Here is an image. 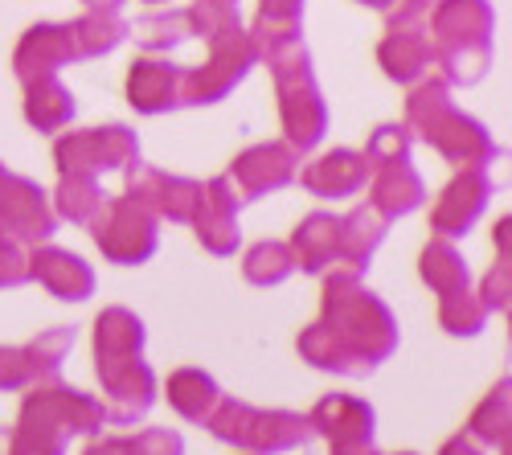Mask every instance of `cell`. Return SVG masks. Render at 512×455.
<instances>
[{"label": "cell", "instance_id": "obj_45", "mask_svg": "<svg viewBox=\"0 0 512 455\" xmlns=\"http://www.w3.org/2000/svg\"><path fill=\"white\" fill-rule=\"evenodd\" d=\"M201 5H213V9H238V0H201Z\"/></svg>", "mask_w": 512, "mask_h": 455}, {"label": "cell", "instance_id": "obj_14", "mask_svg": "<svg viewBox=\"0 0 512 455\" xmlns=\"http://www.w3.org/2000/svg\"><path fill=\"white\" fill-rule=\"evenodd\" d=\"M308 427L320 431L332 455H377L373 451V406L353 394H328L312 406Z\"/></svg>", "mask_w": 512, "mask_h": 455}, {"label": "cell", "instance_id": "obj_40", "mask_svg": "<svg viewBox=\"0 0 512 455\" xmlns=\"http://www.w3.org/2000/svg\"><path fill=\"white\" fill-rule=\"evenodd\" d=\"M21 283H29V251L0 246V287H21Z\"/></svg>", "mask_w": 512, "mask_h": 455}, {"label": "cell", "instance_id": "obj_36", "mask_svg": "<svg viewBox=\"0 0 512 455\" xmlns=\"http://www.w3.org/2000/svg\"><path fill=\"white\" fill-rule=\"evenodd\" d=\"M488 316L492 312L484 308V300L472 292V287H459V292H451V296H439V324H443V333H451V337L484 333Z\"/></svg>", "mask_w": 512, "mask_h": 455}, {"label": "cell", "instance_id": "obj_29", "mask_svg": "<svg viewBox=\"0 0 512 455\" xmlns=\"http://www.w3.org/2000/svg\"><path fill=\"white\" fill-rule=\"evenodd\" d=\"M336 222L332 214H308L291 234V255H295V267L308 271V275H324L332 263H336Z\"/></svg>", "mask_w": 512, "mask_h": 455}, {"label": "cell", "instance_id": "obj_33", "mask_svg": "<svg viewBox=\"0 0 512 455\" xmlns=\"http://www.w3.org/2000/svg\"><path fill=\"white\" fill-rule=\"evenodd\" d=\"M103 201H107V193L99 189L95 177H62L58 189H54V197H50L54 214L66 218V222H74V226H91L95 214L103 210Z\"/></svg>", "mask_w": 512, "mask_h": 455}, {"label": "cell", "instance_id": "obj_13", "mask_svg": "<svg viewBox=\"0 0 512 455\" xmlns=\"http://www.w3.org/2000/svg\"><path fill=\"white\" fill-rule=\"evenodd\" d=\"M234 17H238V9H213V5H201L197 0V5H189V9H168V13L140 17L127 37H136V46L144 54H168V50L185 46V41H193V37L205 41L213 29H222Z\"/></svg>", "mask_w": 512, "mask_h": 455}, {"label": "cell", "instance_id": "obj_8", "mask_svg": "<svg viewBox=\"0 0 512 455\" xmlns=\"http://www.w3.org/2000/svg\"><path fill=\"white\" fill-rule=\"evenodd\" d=\"M54 164L62 177H103L140 164V140L123 123H107V128H87V132H62L54 144Z\"/></svg>", "mask_w": 512, "mask_h": 455}, {"label": "cell", "instance_id": "obj_27", "mask_svg": "<svg viewBox=\"0 0 512 455\" xmlns=\"http://www.w3.org/2000/svg\"><path fill=\"white\" fill-rule=\"evenodd\" d=\"M74 115H78V103L62 87L58 74L25 82V119H29V128H37V132H62V128H70V123H74Z\"/></svg>", "mask_w": 512, "mask_h": 455}, {"label": "cell", "instance_id": "obj_10", "mask_svg": "<svg viewBox=\"0 0 512 455\" xmlns=\"http://www.w3.org/2000/svg\"><path fill=\"white\" fill-rule=\"evenodd\" d=\"M54 230L58 214L50 205V193L29 177L5 173V181H0V246L33 251V246L50 242Z\"/></svg>", "mask_w": 512, "mask_h": 455}, {"label": "cell", "instance_id": "obj_2", "mask_svg": "<svg viewBox=\"0 0 512 455\" xmlns=\"http://www.w3.org/2000/svg\"><path fill=\"white\" fill-rule=\"evenodd\" d=\"M406 128L418 132V140L431 144L455 169H488L500 156V144L488 136L480 119L463 115L451 99V87L439 74H426L410 87L406 99Z\"/></svg>", "mask_w": 512, "mask_h": 455}, {"label": "cell", "instance_id": "obj_12", "mask_svg": "<svg viewBox=\"0 0 512 455\" xmlns=\"http://www.w3.org/2000/svg\"><path fill=\"white\" fill-rule=\"evenodd\" d=\"M70 349H74V328H62V324L46 328L29 345L0 349V390H29V386L54 382Z\"/></svg>", "mask_w": 512, "mask_h": 455}, {"label": "cell", "instance_id": "obj_22", "mask_svg": "<svg viewBox=\"0 0 512 455\" xmlns=\"http://www.w3.org/2000/svg\"><path fill=\"white\" fill-rule=\"evenodd\" d=\"M308 193L316 197H328V201H340V197H357L365 185H369V160L353 148H332L316 160H308L300 173H295Z\"/></svg>", "mask_w": 512, "mask_h": 455}, {"label": "cell", "instance_id": "obj_38", "mask_svg": "<svg viewBox=\"0 0 512 455\" xmlns=\"http://www.w3.org/2000/svg\"><path fill=\"white\" fill-rule=\"evenodd\" d=\"M127 447H132V455H181L185 443L177 431H164V427H148L140 431L136 439H127Z\"/></svg>", "mask_w": 512, "mask_h": 455}, {"label": "cell", "instance_id": "obj_34", "mask_svg": "<svg viewBox=\"0 0 512 455\" xmlns=\"http://www.w3.org/2000/svg\"><path fill=\"white\" fill-rule=\"evenodd\" d=\"M242 275L254 287H279L283 279L295 275V255L287 242H254L246 259H242Z\"/></svg>", "mask_w": 512, "mask_h": 455}, {"label": "cell", "instance_id": "obj_20", "mask_svg": "<svg viewBox=\"0 0 512 455\" xmlns=\"http://www.w3.org/2000/svg\"><path fill=\"white\" fill-rule=\"evenodd\" d=\"M377 62H381V70H386V78L402 82V87L422 82L435 66V50H431V33H426V25L422 21H414V25L390 21L386 37H381V46H377Z\"/></svg>", "mask_w": 512, "mask_h": 455}, {"label": "cell", "instance_id": "obj_6", "mask_svg": "<svg viewBox=\"0 0 512 455\" xmlns=\"http://www.w3.org/2000/svg\"><path fill=\"white\" fill-rule=\"evenodd\" d=\"M209 58L201 66H185V82H181V107H209L222 103L238 82L250 74V66L259 62L254 54V41L242 29V21H226L222 29H213L209 37Z\"/></svg>", "mask_w": 512, "mask_h": 455}, {"label": "cell", "instance_id": "obj_9", "mask_svg": "<svg viewBox=\"0 0 512 455\" xmlns=\"http://www.w3.org/2000/svg\"><path fill=\"white\" fill-rule=\"evenodd\" d=\"M160 218H152L144 205L136 197H111L103 201V210L95 214L91 222V234L99 242V251L119 263V267H140L156 255V246H160Z\"/></svg>", "mask_w": 512, "mask_h": 455}, {"label": "cell", "instance_id": "obj_43", "mask_svg": "<svg viewBox=\"0 0 512 455\" xmlns=\"http://www.w3.org/2000/svg\"><path fill=\"white\" fill-rule=\"evenodd\" d=\"M87 455H132V447H127V439H103V443L87 447Z\"/></svg>", "mask_w": 512, "mask_h": 455}, {"label": "cell", "instance_id": "obj_31", "mask_svg": "<svg viewBox=\"0 0 512 455\" xmlns=\"http://www.w3.org/2000/svg\"><path fill=\"white\" fill-rule=\"evenodd\" d=\"M74 29V46H78V58H103L111 50H119L132 25L123 21V13H99V9H87L78 21H70Z\"/></svg>", "mask_w": 512, "mask_h": 455}, {"label": "cell", "instance_id": "obj_25", "mask_svg": "<svg viewBox=\"0 0 512 455\" xmlns=\"http://www.w3.org/2000/svg\"><path fill=\"white\" fill-rule=\"evenodd\" d=\"M386 230H390V222L381 218L369 201L357 205L353 214H345L336 222V263H345L349 271L369 267V259L377 255V246L386 242Z\"/></svg>", "mask_w": 512, "mask_h": 455}, {"label": "cell", "instance_id": "obj_42", "mask_svg": "<svg viewBox=\"0 0 512 455\" xmlns=\"http://www.w3.org/2000/svg\"><path fill=\"white\" fill-rule=\"evenodd\" d=\"M439 455H484V447H480L472 435H455Z\"/></svg>", "mask_w": 512, "mask_h": 455}, {"label": "cell", "instance_id": "obj_37", "mask_svg": "<svg viewBox=\"0 0 512 455\" xmlns=\"http://www.w3.org/2000/svg\"><path fill=\"white\" fill-rule=\"evenodd\" d=\"M410 144H414V132L406 123H381V128L369 136L365 144V160H369V173L381 169V164H398V160H410Z\"/></svg>", "mask_w": 512, "mask_h": 455}, {"label": "cell", "instance_id": "obj_44", "mask_svg": "<svg viewBox=\"0 0 512 455\" xmlns=\"http://www.w3.org/2000/svg\"><path fill=\"white\" fill-rule=\"evenodd\" d=\"M87 9H99V13H119L123 9V0H82Z\"/></svg>", "mask_w": 512, "mask_h": 455}, {"label": "cell", "instance_id": "obj_11", "mask_svg": "<svg viewBox=\"0 0 512 455\" xmlns=\"http://www.w3.org/2000/svg\"><path fill=\"white\" fill-rule=\"evenodd\" d=\"M295 173H300V152H295L287 140H267V144L246 148L222 177L230 181V189L246 205V201H259L267 193L287 189L295 181Z\"/></svg>", "mask_w": 512, "mask_h": 455}, {"label": "cell", "instance_id": "obj_28", "mask_svg": "<svg viewBox=\"0 0 512 455\" xmlns=\"http://www.w3.org/2000/svg\"><path fill=\"white\" fill-rule=\"evenodd\" d=\"M300 21H304V0H259V17H254L250 41H254V54L259 62L287 46V41H300Z\"/></svg>", "mask_w": 512, "mask_h": 455}, {"label": "cell", "instance_id": "obj_18", "mask_svg": "<svg viewBox=\"0 0 512 455\" xmlns=\"http://www.w3.org/2000/svg\"><path fill=\"white\" fill-rule=\"evenodd\" d=\"M78 62V46H74V29L70 21H46L25 29V37L13 50V74L21 78V87L33 78H50L62 66Z\"/></svg>", "mask_w": 512, "mask_h": 455}, {"label": "cell", "instance_id": "obj_39", "mask_svg": "<svg viewBox=\"0 0 512 455\" xmlns=\"http://www.w3.org/2000/svg\"><path fill=\"white\" fill-rule=\"evenodd\" d=\"M476 296L484 300L488 312H504V308H508V259H500V263L488 271V279H484V287H480Z\"/></svg>", "mask_w": 512, "mask_h": 455}, {"label": "cell", "instance_id": "obj_21", "mask_svg": "<svg viewBox=\"0 0 512 455\" xmlns=\"http://www.w3.org/2000/svg\"><path fill=\"white\" fill-rule=\"evenodd\" d=\"M29 279H37L54 300H66V304H82L95 296V271L78 255L58 251L50 242L29 251Z\"/></svg>", "mask_w": 512, "mask_h": 455}, {"label": "cell", "instance_id": "obj_4", "mask_svg": "<svg viewBox=\"0 0 512 455\" xmlns=\"http://www.w3.org/2000/svg\"><path fill=\"white\" fill-rule=\"evenodd\" d=\"M496 13L488 0H439L431 9V50L447 87H476L492 66Z\"/></svg>", "mask_w": 512, "mask_h": 455}, {"label": "cell", "instance_id": "obj_24", "mask_svg": "<svg viewBox=\"0 0 512 455\" xmlns=\"http://www.w3.org/2000/svg\"><path fill=\"white\" fill-rule=\"evenodd\" d=\"M422 201H426V185H422V173L414 169L410 160L381 164V169L369 173V205L386 222L414 214Z\"/></svg>", "mask_w": 512, "mask_h": 455}, {"label": "cell", "instance_id": "obj_41", "mask_svg": "<svg viewBox=\"0 0 512 455\" xmlns=\"http://www.w3.org/2000/svg\"><path fill=\"white\" fill-rule=\"evenodd\" d=\"M435 5H439V0H394V17H390V21H398V25L426 21Z\"/></svg>", "mask_w": 512, "mask_h": 455}, {"label": "cell", "instance_id": "obj_32", "mask_svg": "<svg viewBox=\"0 0 512 455\" xmlns=\"http://www.w3.org/2000/svg\"><path fill=\"white\" fill-rule=\"evenodd\" d=\"M418 271H422V283L431 287L435 296H451V292H459V287L472 283V275H467V263H463V255L455 251L451 238L426 242V251H422V259H418Z\"/></svg>", "mask_w": 512, "mask_h": 455}, {"label": "cell", "instance_id": "obj_1", "mask_svg": "<svg viewBox=\"0 0 512 455\" xmlns=\"http://www.w3.org/2000/svg\"><path fill=\"white\" fill-rule=\"evenodd\" d=\"M300 357L328 374L365 378L398 349V324L357 271L336 267L324 275V312L300 333Z\"/></svg>", "mask_w": 512, "mask_h": 455}, {"label": "cell", "instance_id": "obj_30", "mask_svg": "<svg viewBox=\"0 0 512 455\" xmlns=\"http://www.w3.org/2000/svg\"><path fill=\"white\" fill-rule=\"evenodd\" d=\"M164 394H168V406H173L177 415H181V419H189V423H205V419L213 415V406L222 402L218 382H213V378L205 374V369H193V365L177 369V374L168 378Z\"/></svg>", "mask_w": 512, "mask_h": 455}, {"label": "cell", "instance_id": "obj_15", "mask_svg": "<svg viewBox=\"0 0 512 455\" xmlns=\"http://www.w3.org/2000/svg\"><path fill=\"white\" fill-rule=\"evenodd\" d=\"M201 181L164 173V169H148V164H132L127 169V197H136L152 218H168V222H193L197 205H201Z\"/></svg>", "mask_w": 512, "mask_h": 455}, {"label": "cell", "instance_id": "obj_48", "mask_svg": "<svg viewBox=\"0 0 512 455\" xmlns=\"http://www.w3.org/2000/svg\"><path fill=\"white\" fill-rule=\"evenodd\" d=\"M148 5H168V0H148Z\"/></svg>", "mask_w": 512, "mask_h": 455}, {"label": "cell", "instance_id": "obj_46", "mask_svg": "<svg viewBox=\"0 0 512 455\" xmlns=\"http://www.w3.org/2000/svg\"><path fill=\"white\" fill-rule=\"evenodd\" d=\"M361 5H369V9H381V13H386V9H394V0H361Z\"/></svg>", "mask_w": 512, "mask_h": 455}, {"label": "cell", "instance_id": "obj_23", "mask_svg": "<svg viewBox=\"0 0 512 455\" xmlns=\"http://www.w3.org/2000/svg\"><path fill=\"white\" fill-rule=\"evenodd\" d=\"M181 82H185V66H173L160 54H148L132 66L127 74V103L140 115H164L181 107Z\"/></svg>", "mask_w": 512, "mask_h": 455}, {"label": "cell", "instance_id": "obj_16", "mask_svg": "<svg viewBox=\"0 0 512 455\" xmlns=\"http://www.w3.org/2000/svg\"><path fill=\"white\" fill-rule=\"evenodd\" d=\"M488 197H492L488 169H459V177H451L447 189L431 205V230H435V238L467 234L480 222V214L488 210Z\"/></svg>", "mask_w": 512, "mask_h": 455}, {"label": "cell", "instance_id": "obj_5", "mask_svg": "<svg viewBox=\"0 0 512 455\" xmlns=\"http://www.w3.org/2000/svg\"><path fill=\"white\" fill-rule=\"evenodd\" d=\"M263 62L271 66V78H275L279 123H283V132H287V144L304 156L328 132V103L320 95L312 58L304 50V41H287V46L271 50Z\"/></svg>", "mask_w": 512, "mask_h": 455}, {"label": "cell", "instance_id": "obj_3", "mask_svg": "<svg viewBox=\"0 0 512 455\" xmlns=\"http://www.w3.org/2000/svg\"><path fill=\"white\" fill-rule=\"evenodd\" d=\"M103 423V402H95L91 394L66 390L58 382L33 386L9 439V455H66V443L74 435H95L103 431Z\"/></svg>", "mask_w": 512, "mask_h": 455}, {"label": "cell", "instance_id": "obj_17", "mask_svg": "<svg viewBox=\"0 0 512 455\" xmlns=\"http://www.w3.org/2000/svg\"><path fill=\"white\" fill-rule=\"evenodd\" d=\"M99 382H103V394H107V402H103L107 423L132 427V423H140L148 415L152 402H156V374L144 365V357L99 369Z\"/></svg>", "mask_w": 512, "mask_h": 455}, {"label": "cell", "instance_id": "obj_35", "mask_svg": "<svg viewBox=\"0 0 512 455\" xmlns=\"http://www.w3.org/2000/svg\"><path fill=\"white\" fill-rule=\"evenodd\" d=\"M467 435H472L480 447L488 451H504L508 455V382H500L480 406H476V415L472 423H467Z\"/></svg>", "mask_w": 512, "mask_h": 455}, {"label": "cell", "instance_id": "obj_7", "mask_svg": "<svg viewBox=\"0 0 512 455\" xmlns=\"http://www.w3.org/2000/svg\"><path fill=\"white\" fill-rule=\"evenodd\" d=\"M205 423L222 443H234L250 455H279V451L308 443L312 435L304 415H291V410H254L234 398H222Z\"/></svg>", "mask_w": 512, "mask_h": 455}, {"label": "cell", "instance_id": "obj_26", "mask_svg": "<svg viewBox=\"0 0 512 455\" xmlns=\"http://www.w3.org/2000/svg\"><path fill=\"white\" fill-rule=\"evenodd\" d=\"M144 353V320L127 308H103L95 320V369Z\"/></svg>", "mask_w": 512, "mask_h": 455}, {"label": "cell", "instance_id": "obj_47", "mask_svg": "<svg viewBox=\"0 0 512 455\" xmlns=\"http://www.w3.org/2000/svg\"><path fill=\"white\" fill-rule=\"evenodd\" d=\"M5 173H9V169H5V164H0V181H5Z\"/></svg>", "mask_w": 512, "mask_h": 455}, {"label": "cell", "instance_id": "obj_19", "mask_svg": "<svg viewBox=\"0 0 512 455\" xmlns=\"http://www.w3.org/2000/svg\"><path fill=\"white\" fill-rule=\"evenodd\" d=\"M238 193L230 189L226 177H213L205 181L201 189V205H197V214H193V234L197 242L205 246L209 255H234L238 251V242H242V230H238Z\"/></svg>", "mask_w": 512, "mask_h": 455}]
</instances>
